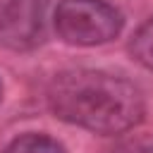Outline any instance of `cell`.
Wrapping results in <instances>:
<instances>
[{
  "label": "cell",
  "mask_w": 153,
  "mask_h": 153,
  "mask_svg": "<svg viewBox=\"0 0 153 153\" xmlns=\"http://www.w3.org/2000/svg\"><path fill=\"white\" fill-rule=\"evenodd\" d=\"M55 117L96 134H122L143 115L141 91L124 76L100 69H69L48 86Z\"/></svg>",
  "instance_id": "obj_1"
},
{
  "label": "cell",
  "mask_w": 153,
  "mask_h": 153,
  "mask_svg": "<svg viewBox=\"0 0 153 153\" xmlns=\"http://www.w3.org/2000/svg\"><path fill=\"white\" fill-rule=\"evenodd\" d=\"M122 14L105 0H60L53 14L57 36L69 45H100L122 31Z\"/></svg>",
  "instance_id": "obj_2"
},
{
  "label": "cell",
  "mask_w": 153,
  "mask_h": 153,
  "mask_svg": "<svg viewBox=\"0 0 153 153\" xmlns=\"http://www.w3.org/2000/svg\"><path fill=\"white\" fill-rule=\"evenodd\" d=\"M45 41V0H7L0 10V43L31 50Z\"/></svg>",
  "instance_id": "obj_3"
},
{
  "label": "cell",
  "mask_w": 153,
  "mask_h": 153,
  "mask_svg": "<svg viewBox=\"0 0 153 153\" xmlns=\"http://www.w3.org/2000/svg\"><path fill=\"white\" fill-rule=\"evenodd\" d=\"M5 153H67L62 143H57L55 139L45 136V134H36V131H29V134H22L17 136L7 148Z\"/></svg>",
  "instance_id": "obj_4"
},
{
  "label": "cell",
  "mask_w": 153,
  "mask_h": 153,
  "mask_svg": "<svg viewBox=\"0 0 153 153\" xmlns=\"http://www.w3.org/2000/svg\"><path fill=\"white\" fill-rule=\"evenodd\" d=\"M131 55L136 57V62H141L146 69L153 72V19H148L146 24H141L129 43Z\"/></svg>",
  "instance_id": "obj_5"
},
{
  "label": "cell",
  "mask_w": 153,
  "mask_h": 153,
  "mask_svg": "<svg viewBox=\"0 0 153 153\" xmlns=\"http://www.w3.org/2000/svg\"><path fill=\"white\" fill-rule=\"evenodd\" d=\"M110 153H153V134H136L122 139Z\"/></svg>",
  "instance_id": "obj_6"
}]
</instances>
